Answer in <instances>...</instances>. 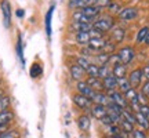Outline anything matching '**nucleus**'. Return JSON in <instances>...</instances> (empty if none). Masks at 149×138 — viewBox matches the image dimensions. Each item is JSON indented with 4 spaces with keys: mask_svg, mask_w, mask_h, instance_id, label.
<instances>
[{
    "mask_svg": "<svg viewBox=\"0 0 149 138\" xmlns=\"http://www.w3.org/2000/svg\"><path fill=\"white\" fill-rule=\"evenodd\" d=\"M86 72H87V75L90 77H100V66L95 64H91L88 68L86 69Z\"/></svg>",
    "mask_w": 149,
    "mask_h": 138,
    "instance_id": "a878e982",
    "label": "nucleus"
},
{
    "mask_svg": "<svg viewBox=\"0 0 149 138\" xmlns=\"http://www.w3.org/2000/svg\"><path fill=\"white\" fill-rule=\"evenodd\" d=\"M112 75L116 77V79H122V77H126V65L116 64L113 68H112Z\"/></svg>",
    "mask_w": 149,
    "mask_h": 138,
    "instance_id": "2eb2a0df",
    "label": "nucleus"
},
{
    "mask_svg": "<svg viewBox=\"0 0 149 138\" xmlns=\"http://www.w3.org/2000/svg\"><path fill=\"white\" fill-rule=\"evenodd\" d=\"M0 7H1V13H3V24L6 28H8L11 25V6L8 0H3L0 3Z\"/></svg>",
    "mask_w": 149,
    "mask_h": 138,
    "instance_id": "20e7f679",
    "label": "nucleus"
},
{
    "mask_svg": "<svg viewBox=\"0 0 149 138\" xmlns=\"http://www.w3.org/2000/svg\"><path fill=\"white\" fill-rule=\"evenodd\" d=\"M137 15H138V10H137L135 7L123 8V10L120 11V14H119L120 20H123V21H131V20H134Z\"/></svg>",
    "mask_w": 149,
    "mask_h": 138,
    "instance_id": "1a4fd4ad",
    "label": "nucleus"
},
{
    "mask_svg": "<svg viewBox=\"0 0 149 138\" xmlns=\"http://www.w3.org/2000/svg\"><path fill=\"white\" fill-rule=\"evenodd\" d=\"M54 13V7H51L48 10L47 15H46V32H47V36H51V17H53Z\"/></svg>",
    "mask_w": 149,
    "mask_h": 138,
    "instance_id": "bb28decb",
    "label": "nucleus"
},
{
    "mask_svg": "<svg viewBox=\"0 0 149 138\" xmlns=\"http://www.w3.org/2000/svg\"><path fill=\"white\" fill-rule=\"evenodd\" d=\"M14 119V113L11 111H4L0 113V126H8V123Z\"/></svg>",
    "mask_w": 149,
    "mask_h": 138,
    "instance_id": "f3484780",
    "label": "nucleus"
},
{
    "mask_svg": "<svg viewBox=\"0 0 149 138\" xmlns=\"http://www.w3.org/2000/svg\"><path fill=\"white\" fill-rule=\"evenodd\" d=\"M135 120H137V123H138L142 128L149 130V120L141 113V112H135Z\"/></svg>",
    "mask_w": 149,
    "mask_h": 138,
    "instance_id": "4be33fe9",
    "label": "nucleus"
},
{
    "mask_svg": "<svg viewBox=\"0 0 149 138\" xmlns=\"http://www.w3.org/2000/svg\"><path fill=\"white\" fill-rule=\"evenodd\" d=\"M139 112H141V113H142V115H144V116L149 120V105H148V104H146V105H141V106H139Z\"/></svg>",
    "mask_w": 149,
    "mask_h": 138,
    "instance_id": "4c0bfd02",
    "label": "nucleus"
},
{
    "mask_svg": "<svg viewBox=\"0 0 149 138\" xmlns=\"http://www.w3.org/2000/svg\"><path fill=\"white\" fill-rule=\"evenodd\" d=\"M86 83L90 86V87H91V89H93L94 91H97V90H98V91L104 90V84H102V82L98 79V77H88Z\"/></svg>",
    "mask_w": 149,
    "mask_h": 138,
    "instance_id": "a211bd4d",
    "label": "nucleus"
},
{
    "mask_svg": "<svg viewBox=\"0 0 149 138\" xmlns=\"http://www.w3.org/2000/svg\"><path fill=\"white\" fill-rule=\"evenodd\" d=\"M111 75H112V70L108 68V65H101V66H100V76H101V77L105 79V77L111 76Z\"/></svg>",
    "mask_w": 149,
    "mask_h": 138,
    "instance_id": "f704fd0d",
    "label": "nucleus"
},
{
    "mask_svg": "<svg viewBox=\"0 0 149 138\" xmlns=\"http://www.w3.org/2000/svg\"><path fill=\"white\" fill-rule=\"evenodd\" d=\"M0 97H3V93H1V90H0Z\"/></svg>",
    "mask_w": 149,
    "mask_h": 138,
    "instance_id": "49530a36",
    "label": "nucleus"
},
{
    "mask_svg": "<svg viewBox=\"0 0 149 138\" xmlns=\"http://www.w3.org/2000/svg\"><path fill=\"white\" fill-rule=\"evenodd\" d=\"M93 102H95L97 105H102L107 108L108 105H111L112 101L111 98H109V95H107V94H104V93H95V97L93 98Z\"/></svg>",
    "mask_w": 149,
    "mask_h": 138,
    "instance_id": "9b49d317",
    "label": "nucleus"
},
{
    "mask_svg": "<svg viewBox=\"0 0 149 138\" xmlns=\"http://www.w3.org/2000/svg\"><path fill=\"white\" fill-rule=\"evenodd\" d=\"M17 15H18V17H24V10H17Z\"/></svg>",
    "mask_w": 149,
    "mask_h": 138,
    "instance_id": "c03bdc74",
    "label": "nucleus"
},
{
    "mask_svg": "<svg viewBox=\"0 0 149 138\" xmlns=\"http://www.w3.org/2000/svg\"><path fill=\"white\" fill-rule=\"evenodd\" d=\"M98 0H69V8H86L95 6Z\"/></svg>",
    "mask_w": 149,
    "mask_h": 138,
    "instance_id": "0eeeda50",
    "label": "nucleus"
},
{
    "mask_svg": "<svg viewBox=\"0 0 149 138\" xmlns=\"http://www.w3.org/2000/svg\"><path fill=\"white\" fill-rule=\"evenodd\" d=\"M133 138H146V134L142 130H133Z\"/></svg>",
    "mask_w": 149,
    "mask_h": 138,
    "instance_id": "ea45409f",
    "label": "nucleus"
},
{
    "mask_svg": "<svg viewBox=\"0 0 149 138\" xmlns=\"http://www.w3.org/2000/svg\"><path fill=\"white\" fill-rule=\"evenodd\" d=\"M141 80H142V69H134L133 72L128 76V82L131 89H137L141 84Z\"/></svg>",
    "mask_w": 149,
    "mask_h": 138,
    "instance_id": "423d86ee",
    "label": "nucleus"
},
{
    "mask_svg": "<svg viewBox=\"0 0 149 138\" xmlns=\"http://www.w3.org/2000/svg\"><path fill=\"white\" fill-rule=\"evenodd\" d=\"M134 55H135V53H134V48L130 47V46H127V47H123L119 50V54H117V57H119V59H120V62H122L123 65H128L131 61H133Z\"/></svg>",
    "mask_w": 149,
    "mask_h": 138,
    "instance_id": "f03ea898",
    "label": "nucleus"
},
{
    "mask_svg": "<svg viewBox=\"0 0 149 138\" xmlns=\"http://www.w3.org/2000/svg\"><path fill=\"white\" fill-rule=\"evenodd\" d=\"M115 26V21L111 15H105L102 18H98L97 21L93 22V28L100 31V32H107V31H111L112 28Z\"/></svg>",
    "mask_w": 149,
    "mask_h": 138,
    "instance_id": "f257e3e1",
    "label": "nucleus"
},
{
    "mask_svg": "<svg viewBox=\"0 0 149 138\" xmlns=\"http://www.w3.org/2000/svg\"><path fill=\"white\" fill-rule=\"evenodd\" d=\"M148 65H149V64H148Z\"/></svg>",
    "mask_w": 149,
    "mask_h": 138,
    "instance_id": "de8ad7c7",
    "label": "nucleus"
},
{
    "mask_svg": "<svg viewBox=\"0 0 149 138\" xmlns=\"http://www.w3.org/2000/svg\"><path fill=\"white\" fill-rule=\"evenodd\" d=\"M84 72H86L84 69L80 68L77 64L70 66V76H72L74 80H79V82H81V77L84 76Z\"/></svg>",
    "mask_w": 149,
    "mask_h": 138,
    "instance_id": "dca6fc26",
    "label": "nucleus"
},
{
    "mask_svg": "<svg viewBox=\"0 0 149 138\" xmlns=\"http://www.w3.org/2000/svg\"><path fill=\"white\" fill-rule=\"evenodd\" d=\"M102 84H104V89L107 91H112L117 87V79L113 76V75H111V76H108V77L104 79Z\"/></svg>",
    "mask_w": 149,
    "mask_h": 138,
    "instance_id": "4468645a",
    "label": "nucleus"
},
{
    "mask_svg": "<svg viewBox=\"0 0 149 138\" xmlns=\"http://www.w3.org/2000/svg\"><path fill=\"white\" fill-rule=\"evenodd\" d=\"M77 65H79L80 68H83L86 70V69L91 65V62H90V59L87 58V57H83V55H81V57H79V58H77Z\"/></svg>",
    "mask_w": 149,
    "mask_h": 138,
    "instance_id": "2f4dec72",
    "label": "nucleus"
},
{
    "mask_svg": "<svg viewBox=\"0 0 149 138\" xmlns=\"http://www.w3.org/2000/svg\"><path fill=\"white\" fill-rule=\"evenodd\" d=\"M142 77H145V79L149 82V65H146V66L142 69Z\"/></svg>",
    "mask_w": 149,
    "mask_h": 138,
    "instance_id": "79ce46f5",
    "label": "nucleus"
},
{
    "mask_svg": "<svg viewBox=\"0 0 149 138\" xmlns=\"http://www.w3.org/2000/svg\"><path fill=\"white\" fill-rule=\"evenodd\" d=\"M120 128H122L124 133H133L134 124H131L130 122H127V120L122 119V122H120Z\"/></svg>",
    "mask_w": 149,
    "mask_h": 138,
    "instance_id": "7c9ffc66",
    "label": "nucleus"
},
{
    "mask_svg": "<svg viewBox=\"0 0 149 138\" xmlns=\"http://www.w3.org/2000/svg\"><path fill=\"white\" fill-rule=\"evenodd\" d=\"M91 40V36L88 32H77L76 33V42L79 44H84V46H88V43Z\"/></svg>",
    "mask_w": 149,
    "mask_h": 138,
    "instance_id": "6ab92c4d",
    "label": "nucleus"
},
{
    "mask_svg": "<svg viewBox=\"0 0 149 138\" xmlns=\"http://www.w3.org/2000/svg\"><path fill=\"white\" fill-rule=\"evenodd\" d=\"M109 98H111V101L113 102L115 105L120 106L122 109H127L128 102H127V100L124 98V94L119 93V91L112 90V91H109Z\"/></svg>",
    "mask_w": 149,
    "mask_h": 138,
    "instance_id": "7ed1b4c3",
    "label": "nucleus"
},
{
    "mask_svg": "<svg viewBox=\"0 0 149 138\" xmlns=\"http://www.w3.org/2000/svg\"><path fill=\"white\" fill-rule=\"evenodd\" d=\"M31 75H32V77H37V76L42 75V66L37 64V62H35V64L32 65V68H31Z\"/></svg>",
    "mask_w": 149,
    "mask_h": 138,
    "instance_id": "72a5a7b5",
    "label": "nucleus"
},
{
    "mask_svg": "<svg viewBox=\"0 0 149 138\" xmlns=\"http://www.w3.org/2000/svg\"><path fill=\"white\" fill-rule=\"evenodd\" d=\"M72 20H73L74 22H88V24H93V18H88L87 15H84L81 11H76V13H73V15H72Z\"/></svg>",
    "mask_w": 149,
    "mask_h": 138,
    "instance_id": "aec40b11",
    "label": "nucleus"
},
{
    "mask_svg": "<svg viewBox=\"0 0 149 138\" xmlns=\"http://www.w3.org/2000/svg\"><path fill=\"white\" fill-rule=\"evenodd\" d=\"M91 109V113H93V116H95V119H98V120H101L104 116H107V108L102 105H93L90 108Z\"/></svg>",
    "mask_w": 149,
    "mask_h": 138,
    "instance_id": "ddd939ff",
    "label": "nucleus"
},
{
    "mask_svg": "<svg viewBox=\"0 0 149 138\" xmlns=\"http://www.w3.org/2000/svg\"><path fill=\"white\" fill-rule=\"evenodd\" d=\"M73 102L79 106V108H81V109H90L91 106H93L91 105L93 101H91L90 98L81 95V94H76V95H73Z\"/></svg>",
    "mask_w": 149,
    "mask_h": 138,
    "instance_id": "6e6552de",
    "label": "nucleus"
},
{
    "mask_svg": "<svg viewBox=\"0 0 149 138\" xmlns=\"http://www.w3.org/2000/svg\"><path fill=\"white\" fill-rule=\"evenodd\" d=\"M122 117L124 119V120L130 122L131 124L137 123V120H135V113H133V112L127 111V109H123V111H122Z\"/></svg>",
    "mask_w": 149,
    "mask_h": 138,
    "instance_id": "cd10ccee",
    "label": "nucleus"
},
{
    "mask_svg": "<svg viewBox=\"0 0 149 138\" xmlns=\"http://www.w3.org/2000/svg\"><path fill=\"white\" fill-rule=\"evenodd\" d=\"M124 29L120 26H113L111 31V39L113 40V43H122L123 39H124Z\"/></svg>",
    "mask_w": 149,
    "mask_h": 138,
    "instance_id": "9d476101",
    "label": "nucleus"
},
{
    "mask_svg": "<svg viewBox=\"0 0 149 138\" xmlns=\"http://www.w3.org/2000/svg\"><path fill=\"white\" fill-rule=\"evenodd\" d=\"M8 106H10V97H7V95L0 97V113L7 111Z\"/></svg>",
    "mask_w": 149,
    "mask_h": 138,
    "instance_id": "c756f323",
    "label": "nucleus"
},
{
    "mask_svg": "<svg viewBox=\"0 0 149 138\" xmlns=\"http://www.w3.org/2000/svg\"><path fill=\"white\" fill-rule=\"evenodd\" d=\"M19 137V134L17 130H7L6 133H3L0 135V138H18Z\"/></svg>",
    "mask_w": 149,
    "mask_h": 138,
    "instance_id": "c9c22d12",
    "label": "nucleus"
},
{
    "mask_svg": "<svg viewBox=\"0 0 149 138\" xmlns=\"http://www.w3.org/2000/svg\"><path fill=\"white\" fill-rule=\"evenodd\" d=\"M105 42H107V40H104V39H91L90 43H88V47H90L93 51H98V50H102Z\"/></svg>",
    "mask_w": 149,
    "mask_h": 138,
    "instance_id": "412c9836",
    "label": "nucleus"
},
{
    "mask_svg": "<svg viewBox=\"0 0 149 138\" xmlns=\"http://www.w3.org/2000/svg\"><path fill=\"white\" fill-rule=\"evenodd\" d=\"M7 128H8V126H0V135H1L3 133H6Z\"/></svg>",
    "mask_w": 149,
    "mask_h": 138,
    "instance_id": "37998d69",
    "label": "nucleus"
},
{
    "mask_svg": "<svg viewBox=\"0 0 149 138\" xmlns=\"http://www.w3.org/2000/svg\"><path fill=\"white\" fill-rule=\"evenodd\" d=\"M141 94H144L146 98H149V82H146V83L142 86V91H141Z\"/></svg>",
    "mask_w": 149,
    "mask_h": 138,
    "instance_id": "a19ab883",
    "label": "nucleus"
},
{
    "mask_svg": "<svg viewBox=\"0 0 149 138\" xmlns=\"http://www.w3.org/2000/svg\"><path fill=\"white\" fill-rule=\"evenodd\" d=\"M81 13L87 15L88 18H93V20H97L98 14L101 13V7L100 6H91V7H86V8H81Z\"/></svg>",
    "mask_w": 149,
    "mask_h": 138,
    "instance_id": "f8f14e48",
    "label": "nucleus"
},
{
    "mask_svg": "<svg viewBox=\"0 0 149 138\" xmlns=\"http://www.w3.org/2000/svg\"><path fill=\"white\" fill-rule=\"evenodd\" d=\"M74 29L77 32H90L93 29V24H88V22H76L74 24Z\"/></svg>",
    "mask_w": 149,
    "mask_h": 138,
    "instance_id": "5701e85b",
    "label": "nucleus"
},
{
    "mask_svg": "<svg viewBox=\"0 0 149 138\" xmlns=\"http://www.w3.org/2000/svg\"><path fill=\"white\" fill-rule=\"evenodd\" d=\"M117 86H119V89H120V93H122V94H124L126 91H128L130 89H131L130 82H128V79H126V77L117 79Z\"/></svg>",
    "mask_w": 149,
    "mask_h": 138,
    "instance_id": "b1692460",
    "label": "nucleus"
},
{
    "mask_svg": "<svg viewBox=\"0 0 149 138\" xmlns=\"http://www.w3.org/2000/svg\"><path fill=\"white\" fill-rule=\"evenodd\" d=\"M124 98L127 100V102L137 101V100H138V94H137L135 89H130L128 91H126V93H124Z\"/></svg>",
    "mask_w": 149,
    "mask_h": 138,
    "instance_id": "c85d7f7f",
    "label": "nucleus"
},
{
    "mask_svg": "<svg viewBox=\"0 0 149 138\" xmlns=\"http://www.w3.org/2000/svg\"><path fill=\"white\" fill-rule=\"evenodd\" d=\"M144 42H145V44H148V46H149V32H148V35H146V37H145Z\"/></svg>",
    "mask_w": 149,
    "mask_h": 138,
    "instance_id": "a18cd8bd",
    "label": "nucleus"
},
{
    "mask_svg": "<svg viewBox=\"0 0 149 138\" xmlns=\"http://www.w3.org/2000/svg\"><path fill=\"white\" fill-rule=\"evenodd\" d=\"M90 36H91V39H102V33L100 32V31H97V29H94V28H93V29H91L90 32Z\"/></svg>",
    "mask_w": 149,
    "mask_h": 138,
    "instance_id": "58836bf2",
    "label": "nucleus"
},
{
    "mask_svg": "<svg viewBox=\"0 0 149 138\" xmlns=\"http://www.w3.org/2000/svg\"><path fill=\"white\" fill-rule=\"evenodd\" d=\"M77 124H79V128L80 130H83V131H86V130H88L90 128V124H91V122H90V117L88 116H80L79 117V122H77Z\"/></svg>",
    "mask_w": 149,
    "mask_h": 138,
    "instance_id": "393cba45",
    "label": "nucleus"
},
{
    "mask_svg": "<svg viewBox=\"0 0 149 138\" xmlns=\"http://www.w3.org/2000/svg\"><path fill=\"white\" fill-rule=\"evenodd\" d=\"M149 32V28L148 26H144L142 29H139L138 35H137V43H142L145 40V37H146V35H148Z\"/></svg>",
    "mask_w": 149,
    "mask_h": 138,
    "instance_id": "473e14b6",
    "label": "nucleus"
},
{
    "mask_svg": "<svg viewBox=\"0 0 149 138\" xmlns=\"http://www.w3.org/2000/svg\"><path fill=\"white\" fill-rule=\"evenodd\" d=\"M76 89H77V91H79V94L87 97V98H90L91 101H93V98L95 97L97 91L93 90V89H91V87L87 84L86 82H79V83H77V86H76Z\"/></svg>",
    "mask_w": 149,
    "mask_h": 138,
    "instance_id": "39448f33",
    "label": "nucleus"
},
{
    "mask_svg": "<svg viewBox=\"0 0 149 138\" xmlns=\"http://www.w3.org/2000/svg\"><path fill=\"white\" fill-rule=\"evenodd\" d=\"M17 53H18V57L21 58V61L24 62V54H22V40H21V36H18V43H17Z\"/></svg>",
    "mask_w": 149,
    "mask_h": 138,
    "instance_id": "e433bc0d",
    "label": "nucleus"
}]
</instances>
